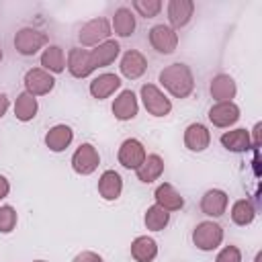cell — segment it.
Masks as SVG:
<instances>
[{
    "mask_svg": "<svg viewBox=\"0 0 262 262\" xmlns=\"http://www.w3.org/2000/svg\"><path fill=\"white\" fill-rule=\"evenodd\" d=\"M160 84L174 98H188L194 90V76L186 63H170L160 72Z\"/></svg>",
    "mask_w": 262,
    "mask_h": 262,
    "instance_id": "1",
    "label": "cell"
},
{
    "mask_svg": "<svg viewBox=\"0 0 262 262\" xmlns=\"http://www.w3.org/2000/svg\"><path fill=\"white\" fill-rule=\"evenodd\" d=\"M223 242V227L215 221H201L192 229V244L203 252H213Z\"/></svg>",
    "mask_w": 262,
    "mask_h": 262,
    "instance_id": "2",
    "label": "cell"
},
{
    "mask_svg": "<svg viewBox=\"0 0 262 262\" xmlns=\"http://www.w3.org/2000/svg\"><path fill=\"white\" fill-rule=\"evenodd\" d=\"M47 41H49V37H47L43 31L33 29V27H25V29L16 31V35H14V49H16L20 55L31 57V55H35L39 49H43V47L47 45Z\"/></svg>",
    "mask_w": 262,
    "mask_h": 262,
    "instance_id": "3",
    "label": "cell"
},
{
    "mask_svg": "<svg viewBox=\"0 0 262 262\" xmlns=\"http://www.w3.org/2000/svg\"><path fill=\"white\" fill-rule=\"evenodd\" d=\"M111 23L104 18V16H98V18H92L88 20L80 33H78V41L84 45V47H96L100 43H104L108 37H111Z\"/></svg>",
    "mask_w": 262,
    "mask_h": 262,
    "instance_id": "4",
    "label": "cell"
},
{
    "mask_svg": "<svg viewBox=\"0 0 262 262\" xmlns=\"http://www.w3.org/2000/svg\"><path fill=\"white\" fill-rule=\"evenodd\" d=\"M141 102H143L145 111L154 117H166L172 111L170 98L156 84H143L141 86Z\"/></svg>",
    "mask_w": 262,
    "mask_h": 262,
    "instance_id": "5",
    "label": "cell"
},
{
    "mask_svg": "<svg viewBox=\"0 0 262 262\" xmlns=\"http://www.w3.org/2000/svg\"><path fill=\"white\" fill-rule=\"evenodd\" d=\"M149 45L164 55H170L178 47V33L168 25H156L149 29Z\"/></svg>",
    "mask_w": 262,
    "mask_h": 262,
    "instance_id": "6",
    "label": "cell"
},
{
    "mask_svg": "<svg viewBox=\"0 0 262 262\" xmlns=\"http://www.w3.org/2000/svg\"><path fill=\"white\" fill-rule=\"evenodd\" d=\"M55 86V78L53 74L45 72L43 68H31L27 74H25V88L29 94H33L35 98L37 96H45L53 90Z\"/></svg>",
    "mask_w": 262,
    "mask_h": 262,
    "instance_id": "7",
    "label": "cell"
},
{
    "mask_svg": "<svg viewBox=\"0 0 262 262\" xmlns=\"http://www.w3.org/2000/svg\"><path fill=\"white\" fill-rule=\"evenodd\" d=\"M98 164H100V156L92 143H82L72 156V168L76 174H82V176L92 174L98 168Z\"/></svg>",
    "mask_w": 262,
    "mask_h": 262,
    "instance_id": "8",
    "label": "cell"
},
{
    "mask_svg": "<svg viewBox=\"0 0 262 262\" xmlns=\"http://www.w3.org/2000/svg\"><path fill=\"white\" fill-rule=\"evenodd\" d=\"M145 156H147V154H145L143 143H141L139 139H135V137L125 139V141L121 143V147H119V154H117L119 164H121L123 168H129V170H137V168L143 164Z\"/></svg>",
    "mask_w": 262,
    "mask_h": 262,
    "instance_id": "9",
    "label": "cell"
},
{
    "mask_svg": "<svg viewBox=\"0 0 262 262\" xmlns=\"http://www.w3.org/2000/svg\"><path fill=\"white\" fill-rule=\"evenodd\" d=\"M66 68H68V72H70L74 78H88V76L94 72L92 59H90V51H88V49H80V47L70 49Z\"/></svg>",
    "mask_w": 262,
    "mask_h": 262,
    "instance_id": "10",
    "label": "cell"
},
{
    "mask_svg": "<svg viewBox=\"0 0 262 262\" xmlns=\"http://www.w3.org/2000/svg\"><path fill=\"white\" fill-rule=\"evenodd\" d=\"M119 70H121V74H123L125 78L137 80V78H141V76L145 74V70H147V59H145V55H143L141 51L129 49V51L123 53L121 63H119Z\"/></svg>",
    "mask_w": 262,
    "mask_h": 262,
    "instance_id": "11",
    "label": "cell"
},
{
    "mask_svg": "<svg viewBox=\"0 0 262 262\" xmlns=\"http://www.w3.org/2000/svg\"><path fill=\"white\" fill-rule=\"evenodd\" d=\"M166 12H168V20H170L168 27H172L174 31L176 29H182L192 18L194 2L192 0H170Z\"/></svg>",
    "mask_w": 262,
    "mask_h": 262,
    "instance_id": "12",
    "label": "cell"
},
{
    "mask_svg": "<svg viewBox=\"0 0 262 262\" xmlns=\"http://www.w3.org/2000/svg\"><path fill=\"white\" fill-rule=\"evenodd\" d=\"M209 92L217 102H233L237 86H235V80L229 74H217V76L211 78Z\"/></svg>",
    "mask_w": 262,
    "mask_h": 262,
    "instance_id": "13",
    "label": "cell"
},
{
    "mask_svg": "<svg viewBox=\"0 0 262 262\" xmlns=\"http://www.w3.org/2000/svg\"><path fill=\"white\" fill-rule=\"evenodd\" d=\"M209 121L215 127H229L239 119V106L235 102H215L209 108Z\"/></svg>",
    "mask_w": 262,
    "mask_h": 262,
    "instance_id": "14",
    "label": "cell"
},
{
    "mask_svg": "<svg viewBox=\"0 0 262 262\" xmlns=\"http://www.w3.org/2000/svg\"><path fill=\"white\" fill-rule=\"evenodd\" d=\"M227 203H229V196H227L225 190L211 188L201 199V211L207 217H221L225 213V209H227Z\"/></svg>",
    "mask_w": 262,
    "mask_h": 262,
    "instance_id": "15",
    "label": "cell"
},
{
    "mask_svg": "<svg viewBox=\"0 0 262 262\" xmlns=\"http://www.w3.org/2000/svg\"><path fill=\"white\" fill-rule=\"evenodd\" d=\"M139 111V102L133 90H123L113 102V115L119 121H131Z\"/></svg>",
    "mask_w": 262,
    "mask_h": 262,
    "instance_id": "16",
    "label": "cell"
},
{
    "mask_svg": "<svg viewBox=\"0 0 262 262\" xmlns=\"http://www.w3.org/2000/svg\"><path fill=\"white\" fill-rule=\"evenodd\" d=\"M211 143V133L203 123H190L184 129V145L190 151H205Z\"/></svg>",
    "mask_w": 262,
    "mask_h": 262,
    "instance_id": "17",
    "label": "cell"
},
{
    "mask_svg": "<svg viewBox=\"0 0 262 262\" xmlns=\"http://www.w3.org/2000/svg\"><path fill=\"white\" fill-rule=\"evenodd\" d=\"M123 192V178L115 170H104L98 178V194L104 201H117Z\"/></svg>",
    "mask_w": 262,
    "mask_h": 262,
    "instance_id": "18",
    "label": "cell"
},
{
    "mask_svg": "<svg viewBox=\"0 0 262 262\" xmlns=\"http://www.w3.org/2000/svg\"><path fill=\"white\" fill-rule=\"evenodd\" d=\"M154 199H156V205H160L164 211H180L184 207V199L182 194L170 184V182H164L156 188L154 192Z\"/></svg>",
    "mask_w": 262,
    "mask_h": 262,
    "instance_id": "19",
    "label": "cell"
},
{
    "mask_svg": "<svg viewBox=\"0 0 262 262\" xmlns=\"http://www.w3.org/2000/svg\"><path fill=\"white\" fill-rule=\"evenodd\" d=\"M121 53V45L115 41V39H106L104 43L96 45L92 51H90V59H92V66L94 70L96 68H106L111 66Z\"/></svg>",
    "mask_w": 262,
    "mask_h": 262,
    "instance_id": "20",
    "label": "cell"
},
{
    "mask_svg": "<svg viewBox=\"0 0 262 262\" xmlns=\"http://www.w3.org/2000/svg\"><path fill=\"white\" fill-rule=\"evenodd\" d=\"M119 88H121V78H119L117 74H108V72L96 76V78L90 82V86H88L90 94H92L94 98H98V100L108 98V96L115 94V90H119Z\"/></svg>",
    "mask_w": 262,
    "mask_h": 262,
    "instance_id": "21",
    "label": "cell"
},
{
    "mask_svg": "<svg viewBox=\"0 0 262 262\" xmlns=\"http://www.w3.org/2000/svg\"><path fill=\"white\" fill-rule=\"evenodd\" d=\"M221 145H223L227 151H233V154L248 151V149H252V137H250V131H246V129L225 131V133L221 135Z\"/></svg>",
    "mask_w": 262,
    "mask_h": 262,
    "instance_id": "22",
    "label": "cell"
},
{
    "mask_svg": "<svg viewBox=\"0 0 262 262\" xmlns=\"http://www.w3.org/2000/svg\"><path fill=\"white\" fill-rule=\"evenodd\" d=\"M74 139V131L68 125H53L47 133H45V145L51 151H63Z\"/></svg>",
    "mask_w": 262,
    "mask_h": 262,
    "instance_id": "23",
    "label": "cell"
},
{
    "mask_svg": "<svg viewBox=\"0 0 262 262\" xmlns=\"http://www.w3.org/2000/svg\"><path fill=\"white\" fill-rule=\"evenodd\" d=\"M135 172H137V180H139V182L149 184V182L158 180V178L164 174V160H162L158 154H149V156H145L143 164H141Z\"/></svg>",
    "mask_w": 262,
    "mask_h": 262,
    "instance_id": "24",
    "label": "cell"
},
{
    "mask_svg": "<svg viewBox=\"0 0 262 262\" xmlns=\"http://www.w3.org/2000/svg\"><path fill=\"white\" fill-rule=\"evenodd\" d=\"M131 256L135 262H151L158 256V244L149 235H139L131 242Z\"/></svg>",
    "mask_w": 262,
    "mask_h": 262,
    "instance_id": "25",
    "label": "cell"
},
{
    "mask_svg": "<svg viewBox=\"0 0 262 262\" xmlns=\"http://www.w3.org/2000/svg\"><path fill=\"white\" fill-rule=\"evenodd\" d=\"M41 68L49 74H61L66 70V55L59 45H47L41 53Z\"/></svg>",
    "mask_w": 262,
    "mask_h": 262,
    "instance_id": "26",
    "label": "cell"
},
{
    "mask_svg": "<svg viewBox=\"0 0 262 262\" xmlns=\"http://www.w3.org/2000/svg\"><path fill=\"white\" fill-rule=\"evenodd\" d=\"M111 29H113L115 35H119V37H131L133 31H135V16H133L131 8H127V6L117 8L115 14H113V25H111Z\"/></svg>",
    "mask_w": 262,
    "mask_h": 262,
    "instance_id": "27",
    "label": "cell"
},
{
    "mask_svg": "<svg viewBox=\"0 0 262 262\" xmlns=\"http://www.w3.org/2000/svg\"><path fill=\"white\" fill-rule=\"evenodd\" d=\"M37 111H39V102H37V98H35L33 94H29V92L25 90V92H20V94L16 96V102H14V117H16L18 121H23V123L33 121L35 115H37Z\"/></svg>",
    "mask_w": 262,
    "mask_h": 262,
    "instance_id": "28",
    "label": "cell"
},
{
    "mask_svg": "<svg viewBox=\"0 0 262 262\" xmlns=\"http://www.w3.org/2000/svg\"><path fill=\"white\" fill-rule=\"evenodd\" d=\"M254 217H256V209L248 199H239V201H235L231 205V221L235 225L246 227V225H250L254 221Z\"/></svg>",
    "mask_w": 262,
    "mask_h": 262,
    "instance_id": "29",
    "label": "cell"
},
{
    "mask_svg": "<svg viewBox=\"0 0 262 262\" xmlns=\"http://www.w3.org/2000/svg\"><path fill=\"white\" fill-rule=\"evenodd\" d=\"M143 223L151 231H162L170 223V213L164 211L160 205H151V207H147V211L143 215Z\"/></svg>",
    "mask_w": 262,
    "mask_h": 262,
    "instance_id": "30",
    "label": "cell"
},
{
    "mask_svg": "<svg viewBox=\"0 0 262 262\" xmlns=\"http://www.w3.org/2000/svg\"><path fill=\"white\" fill-rule=\"evenodd\" d=\"M133 10L139 14V16H143V18H154V16H158L160 14V10H162V2L160 0H133Z\"/></svg>",
    "mask_w": 262,
    "mask_h": 262,
    "instance_id": "31",
    "label": "cell"
},
{
    "mask_svg": "<svg viewBox=\"0 0 262 262\" xmlns=\"http://www.w3.org/2000/svg\"><path fill=\"white\" fill-rule=\"evenodd\" d=\"M18 215L14 211V207L10 205H2L0 207V233H10L16 227Z\"/></svg>",
    "mask_w": 262,
    "mask_h": 262,
    "instance_id": "32",
    "label": "cell"
},
{
    "mask_svg": "<svg viewBox=\"0 0 262 262\" xmlns=\"http://www.w3.org/2000/svg\"><path fill=\"white\" fill-rule=\"evenodd\" d=\"M215 262H242V252H239L237 246H225V248L217 254Z\"/></svg>",
    "mask_w": 262,
    "mask_h": 262,
    "instance_id": "33",
    "label": "cell"
},
{
    "mask_svg": "<svg viewBox=\"0 0 262 262\" xmlns=\"http://www.w3.org/2000/svg\"><path fill=\"white\" fill-rule=\"evenodd\" d=\"M74 262H104L96 252H90V250H86V252H80L76 258H74Z\"/></svg>",
    "mask_w": 262,
    "mask_h": 262,
    "instance_id": "34",
    "label": "cell"
},
{
    "mask_svg": "<svg viewBox=\"0 0 262 262\" xmlns=\"http://www.w3.org/2000/svg\"><path fill=\"white\" fill-rule=\"evenodd\" d=\"M8 192H10V182L0 174V201H2V199H6V196H8Z\"/></svg>",
    "mask_w": 262,
    "mask_h": 262,
    "instance_id": "35",
    "label": "cell"
},
{
    "mask_svg": "<svg viewBox=\"0 0 262 262\" xmlns=\"http://www.w3.org/2000/svg\"><path fill=\"white\" fill-rule=\"evenodd\" d=\"M8 106H10V100H8V96H6V94H0V119L6 115Z\"/></svg>",
    "mask_w": 262,
    "mask_h": 262,
    "instance_id": "36",
    "label": "cell"
},
{
    "mask_svg": "<svg viewBox=\"0 0 262 262\" xmlns=\"http://www.w3.org/2000/svg\"><path fill=\"white\" fill-rule=\"evenodd\" d=\"M260 260H262V254L258 252V254H256V260H254V262H260Z\"/></svg>",
    "mask_w": 262,
    "mask_h": 262,
    "instance_id": "37",
    "label": "cell"
},
{
    "mask_svg": "<svg viewBox=\"0 0 262 262\" xmlns=\"http://www.w3.org/2000/svg\"><path fill=\"white\" fill-rule=\"evenodd\" d=\"M2 57H4V53H2V47H0V61H2Z\"/></svg>",
    "mask_w": 262,
    "mask_h": 262,
    "instance_id": "38",
    "label": "cell"
},
{
    "mask_svg": "<svg viewBox=\"0 0 262 262\" xmlns=\"http://www.w3.org/2000/svg\"><path fill=\"white\" fill-rule=\"evenodd\" d=\"M33 262H47V260H33Z\"/></svg>",
    "mask_w": 262,
    "mask_h": 262,
    "instance_id": "39",
    "label": "cell"
}]
</instances>
